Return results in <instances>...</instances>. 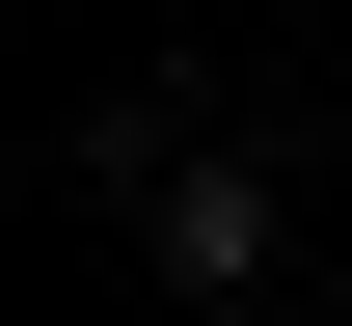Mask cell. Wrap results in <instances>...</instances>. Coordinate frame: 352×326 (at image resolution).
Masks as SVG:
<instances>
[{
	"mask_svg": "<svg viewBox=\"0 0 352 326\" xmlns=\"http://www.w3.org/2000/svg\"><path fill=\"white\" fill-rule=\"evenodd\" d=\"M135 245H163V299H271V163L163 136V163H135Z\"/></svg>",
	"mask_w": 352,
	"mask_h": 326,
	"instance_id": "obj_1",
	"label": "cell"
}]
</instances>
